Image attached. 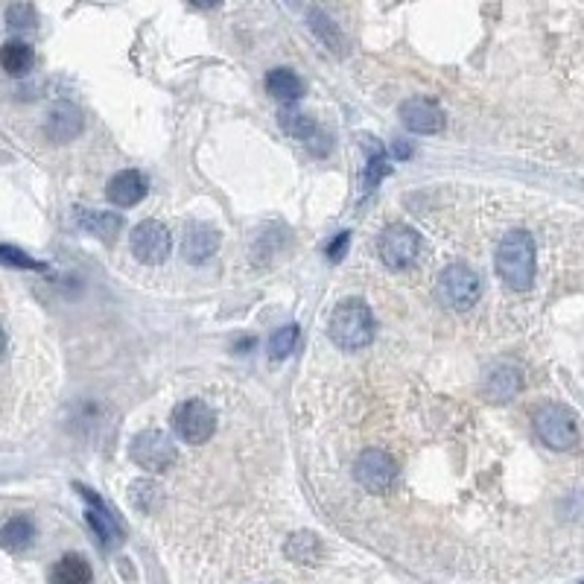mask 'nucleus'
I'll return each instance as SVG.
<instances>
[{"mask_svg":"<svg viewBox=\"0 0 584 584\" xmlns=\"http://www.w3.org/2000/svg\"><path fill=\"white\" fill-rule=\"evenodd\" d=\"M497 272L509 290H531V283H535V240H531L529 231L514 228L505 234L497 249Z\"/></svg>","mask_w":584,"mask_h":584,"instance_id":"nucleus-1","label":"nucleus"},{"mask_svg":"<svg viewBox=\"0 0 584 584\" xmlns=\"http://www.w3.org/2000/svg\"><path fill=\"white\" fill-rule=\"evenodd\" d=\"M330 340L345 350H359L374 340V316L362 298H348L333 310Z\"/></svg>","mask_w":584,"mask_h":584,"instance_id":"nucleus-2","label":"nucleus"},{"mask_svg":"<svg viewBox=\"0 0 584 584\" xmlns=\"http://www.w3.org/2000/svg\"><path fill=\"white\" fill-rule=\"evenodd\" d=\"M535 433L552 450H570L579 445V426L573 412L561 404H543L535 412Z\"/></svg>","mask_w":584,"mask_h":584,"instance_id":"nucleus-3","label":"nucleus"},{"mask_svg":"<svg viewBox=\"0 0 584 584\" xmlns=\"http://www.w3.org/2000/svg\"><path fill=\"white\" fill-rule=\"evenodd\" d=\"M479 295H483V283H479V275L471 266L453 263V266H447L445 272H441L438 298L450 310H459V313H464V310H471L479 302Z\"/></svg>","mask_w":584,"mask_h":584,"instance_id":"nucleus-4","label":"nucleus"},{"mask_svg":"<svg viewBox=\"0 0 584 584\" xmlns=\"http://www.w3.org/2000/svg\"><path fill=\"white\" fill-rule=\"evenodd\" d=\"M173 430L187 445H205L216 430V412L202 400H185L173 415Z\"/></svg>","mask_w":584,"mask_h":584,"instance_id":"nucleus-5","label":"nucleus"},{"mask_svg":"<svg viewBox=\"0 0 584 584\" xmlns=\"http://www.w3.org/2000/svg\"><path fill=\"white\" fill-rule=\"evenodd\" d=\"M129 453H132L135 464H140L144 471H152V474L167 471V467L178 459L173 438L167 433H161V430L138 433L135 441H132V447H129Z\"/></svg>","mask_w":584,"mask_h":584,"instance_id":"nucleus-6","label":"nucleus"},{"mask_svg":"<svg viewBox=\"0 0 584 584\" xmlns=\"http://www.w3.org/2000/svg\"><path fill=\"white\" fill-rule=\"evenodd\" d=\"M170 249H173V237L161 223L147 219V223L135 225V231H132V254L138 257L140 263L158 266V263L167 261V257H170Z\"/></svg>","mask_w":584,"mask_h":584,"instance_id":"nucleus-7","label":"nucleus"},{"mask_svg":"<svg viewBox=\"0 0 584 584\" xmlns=\"http://www.w3.org/2000/svg\"><path fill=\"white\" fill-rule=\"evenodd\" d=\"M418 245H421L418 234L409 225H388L380 234L378 249L388 269H407L415 261V254H418Z\"/></svg>","mask_w":584,"mask_h":584,"instance_id":"nucleus-8","label":"nucleus"},{"mask_svg":"<svg viewBox=\"0 0 584 584\" xmlns=\"http://www.w3.org/2000/svg\"><path fill=\"white\" fill-rule=\"evenodd\" d=\"M354 476L366 491H371V494H380V491H386L388 485L395 483L397 464L383 450H366L354 464Z\"/></svg>","mask_w":584,"mask_h":584,"instance_id":"nucleus-9","label":"nucleus"},{"mask_svg":"<svg viewBox=\"0 0 584 584\" xmlns=\"http://www.w3.org/2000/svg\"><path fill=\"white\" fill-rule=\"evenodd\" d=\"M76 491H80V494L91 503L88 512H85V521H88L91 529L97 531L102 547H120V543H123V529H120V521H117V517L109 512V505L102 503L91 488L76 485Z\"/></svg>","mask_w":584,"mask_h":584,"instance_id":"nucleus-10","label":"nucleus"},{"mask_svg":"<svg viewBox=\"0 0 584 584\" xmlns=\"http://www.w3.org/2000/svg\"><path fill=\"white\" fill-rule=\"evenodd\" d=\"M400 123L415 135H436L445 129V111L426 97H412L400 106Z\"/></svg>","mask_w":584,"mask_h":584,"instance_id":"nucleus-11","label":"nucleus"},{"mask_svg":"<svg viewBox=\"0 0 584 584\" xmlns=\"http://www.w3.org/2000/svg\"><path fill=\"white\" fill-rule=\"evenodd\" d=\"M82 126H85V117L73 102H56L44 120V132L56 144H68V140H73L82 132Z\"/></svg>","mask_w":584,"mask_h":584,"instance_id":"nucleus-12","label":"nucleus"},{"mask_svg":"<svg viewBox=\"0 0 584 584\" xmlns=\"http://www.w3.org/2000/svg\"><path fill=\"white\" fill-rule=\"evenodd\" d=\"M219 249V231L214 225L205 223H193L185 231V240H181V254H185L187 263H202L207 261L214 252Z\"/></svg>","mask_w":584,"mask_h":584,"instance_id":"nucleus-13","label":"nucleus"},{"mask_svg":"<svg viewBox=\"0 0 584 584\" xmlns=\"http://www.w3.org/2000/svg\"><path fill=\"white\" fill-rule=\"evenodd\" d=\"M147 178L138 170H123L109 181V202L117 207H132L147 196Z\"/></svg>","mask_w":584,"mask_h":584,"instance_id":"nucleus-14","label":"nucleus"},{"mask_svg":"<svg viewBox=\"0 0 584 584\" xmlns=\"http://www.w3.org/2000/svg\"><path fill=\"white\" fill-rule=\"evenodd\" d=\"M523 388V374L517 366H509V362H503V366L491 369V374L485 378V397L494 400V404H505V400H512L517 392Z\"/></svg>","mask_w":584,"mask_h":584,"instance_id":"nucleus-15","label":"nucleus"},{"mask_svg":"<svg viewBox=\"0 0 584 584\" xmlns=\"http://www.w3.org/2000/svg\"><path fill=\"white\" fill-rule=\"evenodd\" d=\"M266 88H269V94L281 100V102H295V100H302L304 97V80L298 76L295 71L290 68H275V71H269L266 76Z\"/></svg>","mask_w":584,"mask_h":584,"instance_id":"nucleus-16","label":"nucleus"},{"mask_svg":"<svg viewBox=\"0 0 584 584\" xmlns=\"http://www.w3.org/2000/svg\"><path fill=\"white\" fill-rule=\"evenodd\" d=\"M50 584H91V567L82 555H62L50 570Z\"/></svg>","mask_w":584,"mask_h":584,"instance_id":"nucleus-17","label":"nucleus"},{"mask_svg":"<svg viewBox=\"0 0 584 584\" xmlns=\"http://www.w3.org/2000/svg\"><path fill=\"white\" fill-rule=\"evenodd\" d=\"M33 64H35V53L27 42H18L15 38V42H6L4 47H0V68H4L9 76L30 73Z\"/></svg>","mask_w":584,"mask_h":584,"instance_id":"nucleus-18","label":"nucleus"},{"mask_svg":"<svg viewBox=\"0 0 584 584\" xmlns=\"http://www.w3.org/2000/svg\"><path fill=\"white\" fill-rule=\"evenodd\" d=\"M76 223H80L82 231L94 234L100 240H114L117 231L123 225V219L109 211H76Z\"/></svg>","mask_w":584,"mask_h":584,"instance_id":"nucleus-19","label":"nucleus"},{"mask_svg":"<svg viewBox=\"0 0 584 584\" xmlns=\"http://www.w3.org/2000/svg\"><path fill=\"white\" fill-rule=\"evenodd\" d=\"M35 538V526L30 517H12L4 526H0V547L9 552H21L27 550Z\"/></svg>","mask_w":584,"mask_h":584,"instance_id":"nucleus-20","label":"nucleus"},{"mask_svg":"<svg viewBox=\"0 0 584 584\" xmlns=\"http://www.w3.org/2000/svg\"><path fill=\"white\" fill-rule=\"evenodd\" d=\"M283 552H287V558H292V561H298V564L313 567L321 558V541L313 535V531H295V535H290Z\"/></svg>","mask_w":584,"mask_h":584,"instance_id":"nucleus-21","label":"nucleus"},{"mask_svg":"<svg viewBox=\"0 0 584 584\" xmlns=\"http://www.w3.org/2000/svg\"><path fill=\"white\" fill-rule=\"evenodd\" d=\"M310 27H313V33L321 38V44H328L336 56H342L345 53V35H342V30L336 27V24L324 15V12H319V9H313L310 12Z\"/></svg>","mask_w":584,"mask_h":584,"instance_id":"nucleus-22","label":"nucleus"},{"mask_svg":"<svg viewBox=\"0 0 584 584\" xmlns=\"http://www.w3.org/2000/svg\"><path fill=\"white\" fill-rule=\"evenodd\" d=\"M278 123H281V129H283V132H287L290 138L310 140V138L316 135V123H313V117H307L302 109H295V106L281 109V111H278Z\"/></svg>","mask_w":584,"mask_h":584,"instance_id":"nucleus-23","label":"nucleus"},{"mask_svg":"<svg viewBox=\"0 0 584 584\" xmlns=\"http://www.w3.org/2000/svg\"><path fill=\"white\" fill-rule=\"evenodd\" d=\"M369 144H371V155H369V161H366V173H362V178H366V190L378 187L380 178H386V173H388L386 149L378 144V140H369Z\"/></svg>","mask_w":584,"mask_h":584,"instance_id":"nucleus-24","label":"nucleus"},{"mask_svg":"<svg viewBox=\"0 0 584 584\" xmlns=\"http://www.w3.org/2000/svg\"><path fill=\"white\" fill-rule=\"evenodd\" d=\"M298 345V328L287 324V328H281L278 333H272V342H269V359L272 362H281L287 359Z\"/></svg>","mask_w":584,"mask_h":584,"instance_id":"nucleus-25","label":"nucleus"},{"mask_svg":"<svg viewBox=\"0 0 584 584\" xmlns=\"http://www.w3.org/2000/svg\"><path fill=\"white\" fill-rule=\"evenodd\" d=\"M129 500H132L140 512H152L155 505L161 503V488L155 483H147V479H140V483L129 488Z\"/></svg>","mask_w":584,"mask_h":584,"instance_id":"nucleus-26","label":"nucleus"},{"mask_svg":"<svg viewBox=\"0 0 584 584\" xmlns=\"http://www.w3.org/2000/svg\"><path fill=\"white\" fill-rule=\"evenodd\" d=\"M35 24H38V18H35V9L30 4H12L6 9V27L9 30L30 33V30H35Z\"/></svg>","mask_w":584,"mask_h":584,"instance_id":"nucleus-27","label":"nucleus"},{"mask_svg":"<svg viewBox=\"0 0 584 584\" xmlns=\"http://www.w3.org/2000/svg\"><path fill=\"white\" fill-rule=\"evenodd\" d=\"M0 266H15V269H33V272H47L42 261H35L27 252L15 249V245H0Z\"/></svg>","mask_w":584,"mask_h":584,"instance_id":"nucleus-28","label":"nucleus"},{"mask_svg":"<svg viewBox=\"0 0 584 584\" xmlns=\"http://www.w3.org/2000/svg\"><path fill=\"white\" fill-rule=\"evenodd\" d=\"M348 243H350V234L345 231V234H340L330 245H328V261L330 263H340L342 257H345V252H348Z\"/></svg>","mask_w":584,"mask_h":584,"instance_id":"nucleus-29","label":"nucleus"},{"mask_svg":"<svg viewBox=\"0 0 584 584\" xmlns=\"http://www.w3.org/2000/svg\"><path fill=\"white\" fill-rule=\"evenodd\" d=\"M395 152H397V158H409V155H412V149L404 144V140H397V144H395Z\"/></svg>","mask_w":584,"mask_h":584,"instance_id":"nucleus-30","label":"nucleus"},{"mask_svg":"<svg viewBox=\"0 0 584 584\" xmlns=\"http://www.w3.org/2000/svg\"><path fill=\"white\" fill-rule=\"evenodd\" d=\"M190 4L196 9H214V6H219V0H190Z\"/></svg>","mask_w":584,"mask_h":584,"instance_id":"nucleus-31","label":"nucleus"},{"mask_svg":"<svg viewBox=\"0 0 584 584\" xmlns=\"http://www.w3.org/2000/svg\"><path fill=\"white\" fill-rule=\"evenodd\" d=\"M4 350H6V333L0 330V357H4Z\"/></svg>","mask_w":584,"mask_h":584,"instance_id":"nucleus-32","label":"nucleus"},{"mask_svg":"<svg viewBox=\"0 0 584 584\" xmlns=\"http://www.w3.org/2000/svg\"><path fill=\"white\" fill-rule=\"evenodd\" d=\"M581 584H584V581H581Z\"/></svg>","mask_w":584,"mask_h":584,"instance_id":"nucleus-33","label":"nucleus"}]
</instances>
